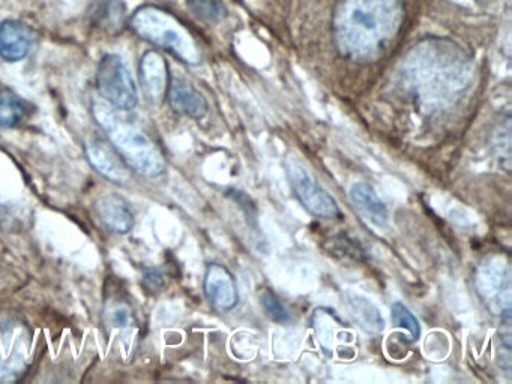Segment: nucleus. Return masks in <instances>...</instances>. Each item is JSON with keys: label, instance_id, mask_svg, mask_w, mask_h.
Wrapping results in <instances>:
<instances>
[{"label": "nucleus", "instance_id": "nucleus-1", "mask_svg": "<svg viewBox=\"0 0 512 384\" xmlns=\"http://www.w3.org/2000/svg\"><path fill=\"white\" fill-rule=\"evenodd\" d=\"M119 111L109 102L95 101L92 104L95 120L125 164L142 176H161L166 170V161L160 147L139 125Z\"/></svg>", "mask_w": 512, "mask_h": 384}, {"label": "nucleus", "instance_id": "nucleus-2", "mask_svg": "<svg viewBox=\"0 0 512 384\" xmlns=\"http://www.w3.org/2000/svg\"><path fill=\"white\" fill-rule=\"evenodd\" d=\"M34 333L28 321L13 311H0V383L25 377L32 362Z\"/></svg>", "mask_w": 512, "mask_h": 384}, {"label": "nucleus", "instance_id": "nucleus-3", "mask_svg": "<svg viewBox=\"0 0 512 384\" xmlns=\"http://www.w3.org/2000/svg\"><path fill=\"white\" fill-rule=\"evenodd\" d=\"M176 24L178 23H175L170 15L154 6L140 8L131 18V26L137 35L158 47L172 51L184 62H197V53L193 42Z\"/></svg>", "mask_w": 512, "mask_h": 384}, {"label": "nucleus", "instance_id": "nucleus-4", "mask_svg": "<svg viewBox=\"0 0 512 384\" xmlns=\"http://www.w3.org/2000/svg\"><path fill=\"white\" fill-rule=\"evenodd\" d=\"M97 84L101 96L121 111L136 108L139 96L133 75L127 63L116 54H107L101 59L97 71Z\"/></svg>", "mask_w": 512, "mask_h": 384}, {"label": "nucleus", "instance_id": "nucleus-5", "mask_svg": "<svg viewBox=\"0 0 512 384\" xmlns=\"http://www.w3.org/2000/svg\"><path fill=\"white\" fill-rule=\"evenodd\" d=\"M290 185L302 206L317 218L332 219L340 216L337 200L329 194L313 173L296 158L286 161Z\"/></svg>", "mask_w": 512, "mask_h": 384}, {"label": "nucleus", "instance_id": "nucleus-6", "mask_svg": "<svg viewBox=\"0 0 512 384\" xmlns=\"http://www.w3.org/2000/svg\"><path fill=\"white\" fill-rule=\"evenodd\" d=\"M85 153L95 171L115 183H125L130 179V167L125 164L110 141L91 137L85 141Z\"/></svg>", "mask_w": 512, "mask_h": 384}, {"label": "nucleus", "instance_id": "nucleus-7", "mask_svg": "<svg viewBox=\"0 0 512 384\" xmlns=\"http://www.w3.org/2000/svg\"><path fill=\"white\" fill-rule=\"evenodd\" d=\"M206 299L220 311H230L239 302L238 285L232 273L223 264H209L203 281Z\"/></svg>", "mask_w": 512, "mask_h": 384}, {"label": "nucleus", "instance_id": "nucleus-8", "mask_svg": "<svg viewBox=\"0 0 512 384\" xmlns=\"http://www.w3.org/2000/svg\"><path fill=\"white\" fill-rule=\"evenodd\" d=\"M478 287L482 297L487 302L500 305V314L509 318V311L511 309L505 308L502 303V300H505V303L509 305V299H511V293H509L511 282H509L508 266L502 263V261H493L487 258V263L479 270Z\"/></svg>", "mask_w": 512, "mask_h": 384}, {"label": "nucleus", "instance_id": "nucleus-9", "mask_svg": "<svg viewBox=\"0 0 512 384\" xmlns=\"http://www.w3.org/2000/svg\"><path fill=\"white\" fill-rule=\"evenodd\" d=\"M98 218L107 230L116 234H127L133 230L134 212L128 201L118 194H103L95 203Z\"/></svg>", "mask_w": 512, "mask_h": 384}, {"label": "nucleus", "instance_id": "nucleus-10", "mask_svg": "<svg viewBox=\"0 0 512 384\" xmlns=\"http://www.w3.org/2000/svg\"><path fill=\"white\" fill-rule=\"evenodd\" d=\"M35 35L31 27L20 21L7 20L0 24V57L19 62L31 53Z\"/></svg>", "mask_w": 512, "mask_h": 384}, {"label": "nucleus", "instance_id": "nucleus-11", "mask_svg": "<svg viewBox=\"0 0 512 384\" xmlns=\"http://www.w3.org/2000/svg\"><path fill=\"white\" fill-rule=\"evenodd\" d=\"M140 81L143 92L149 101L161 102L169 89V74L163 57L157 51L143 54L139 66Z\"/></svg>", "mask_w": 512, "mask_h": 384}, {"label": "nucleus", "instance_id": "nucleus-12", "mask_svg": "<svg viewBox=\"0 0 512 384\" xmlns=\"http://www.w3.org/2000/svg\"><path fill=\"white\" fill-rule=\"evenodd\" d=\"M167 95L176 113L184 114L191 119H202L208 113L209 105L205 96L181 78H172V81H169Z\"/></svg>", "mask_w": 512, "mask_h": 384}, {"label": "nucleus", "instance_id": "nucleus-13", "mask_svg": "<svg viewBox=\"0 0 512 384\" xmlns=\"http://www.w3.org/2000/svg\"><path fill=\"white\" fill-rule=\"evenodd\" d=\"M350 201L362 218L367 219L374 227L383 228L388 225V207L377 195L376 189L368 182H358L350 188Z\"/></svg>", "mask_w": 512, "mask_h": 384}, {"label": "nucleus", "instance_id": "nucleus-14", "mask_svg": "<svg viewBox=\"0 0 512 384\" xmlns=\"http://www.w3.org/2000/svg\"><path fill=\"white\" fill-rule=\"evenodd\" d=\"M92 23L109 33H118L125 23V5L119 0H100L91 9Z\"/></svg>", "mask_w": 512, "mask_h": 384}, {"label": "nucleus", "instance_id": "nucleus-15", "mask_svg": "<svg viewBox=\"0 0 512 384\" xmlns=\"http://www.w3.org/2000/svg\"><path fill=\"white\" fill-rule=\"evenodd\" d=\"M349 306L353 317L362 329L371 333L383 332L385 320H383V315L380 314L379 308L374 303H371L365 297L358 296V294H350Z\"/></svg>", "mask_w": 512, "mask_h": 384}, {"label": "nucleus", "instance_id": "nucleus-16", "mask_svg": "<svg viewBox=\"0 0 512 384\" xmlns=\"http://www.w3.org/2000/svg\"><path fill=\"white\" fill-rule=\"evenodd\" d=\"M22 99L11 90H0V128H13L25 117Z\"/></svg>", "mask_w": 512, "mask_h": 384}, {"label": "nucleus", "instance_id": "nucleus-17", "mask_svg": "<svg viewBox=\"0 0 512 384\" xmlns=\"http://www.w3.org/2000/svg\"><path fill=\"white\" fill-rule=\"evenodd\" d=\"M106 320L113 329L127 332L134 326L133 308L124 300H110L106 306Z\"/></svg>", "mask_w": 512, "mask_h": 384}, {"label": "nucleus", "instance_id": "nucleus-18", "mask_svg": "<svg viewBox=\"0 0 512 384\" xmlns=\"http://www.w3.org/2000/svg\"><path fill=\"white\" fill-rule=\"evenodd\" d=\"M391 317L395 326L407 330L409 335L412 336V341H418L419 336H421V326H419V321L416 320L415 315L406 305L395 302L391 308Z\"/></svg>", "mask_w": 512, "mask_h": 384}, {"label": "nucleus", "instance_id": "nucleus-19", "mask_svg": "<svg viewBox=\"0 0 512 384\" xmlns=\"http://www.w3.org/2000/svg\"><path fill=\"white\" fill-rule=\"evenodd\" d=\"M260 305H262L266 315L275 323L287 324L292 320L286 306L283 305V302L271 290H263L260 293Z\"/></svg>", "mask_w": 512, "mask_h": 384}, {"label": "nucleus", "instance_id": "nucleus-20", "mask_svg": "<svg viewBox=\"0 0 512 384\" xmlns=\"http://www.w3.org/2000/svg\"><path fill=\"white\" fill-rule=\"evenodd\" d=\"M188 6L203 20L218 21L226 15V9L220 0H188Z\"/></svg>", "mask_w": 512, "mask_h": 384}, {"label": "nucleus", "instance_id": "nucleus-21", "mask_svg": "<svg viewBox=\"0 0 512 384\" xmlns=\"http://www.w3.org/2000/svg\"><path fill=\"white\" fill-rule=\"evenodd\" d=\"M145 284L148 285L151 290H160L163 287V275H161L160 270L157 269H148L145 272Z\"/></svg>", "mask_w": 512, "mask_h": 384}]
</instances>
